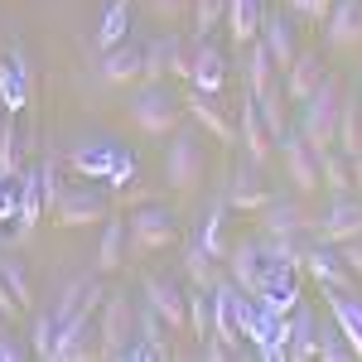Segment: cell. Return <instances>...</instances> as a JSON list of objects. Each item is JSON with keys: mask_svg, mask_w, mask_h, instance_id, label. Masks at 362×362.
<instances>
[{"mask_svg": "<svg viewBox=\"0 0 362 362\" xmlns=\"http://www.w3.org/2000/svg\"><path fill=\"white\" fill-rule=\"evenodd\" d=\"M338 116H343V83L334 73H324V83L300 102V121H295V131L309 140L314 155H324V150L338 145Z\"/></svg>", "mask_w": 362, "mask_h": 362, "instance_id": "cell-1", "label": "cell"}, {"mask_svg": "<svg viewBox=\"0 0 362 362\" xmlns=\"http://www.w3.org/2000/svg\"><path fill=\"white\" fill-rule=\"evenodd\" d=\"M126 112H131V126H136L140 136H174V131H179V116L189 112V107H184V97H174L169 78L165 83L145 78V83L131 92Z\"/></svg>", "mask_w": 362, "mask_h": 362, "instance_id": "cell-2", "label": "cell"}, {"mask_svg": "<svg viewBox=\"0 0 362 362\" xmlns=\"http://www.w3.org/2000/svg\"><path fill=\"white\" fill-rule=\"evenodd\" d=\"M179 242V218L169 213L165 203H140L131 208V218H126V256L131 261H145V256H155V251H165Z\"/></svg>", "mask_w": 362, "mask_h": 362, "instance_id": "cell-3", "label": "cell"}, {"mask_svg": "<svg viewBox=\"0 0 362 362\" xmlns=\"http://www.w3.org/2000/svg\"><path fill=\"white\" fill-rule=\"evenodd\" d=\"M131 343H136V300L131 290H107L97 309V358H131Z\"/></svg>", "mask_w": 362, "mask_h": 362, "instance_id": "cell-4", "label": "cell"}, {"mask_svg": "<svg viewBox=\"0 0 362 362\" xmlns=\"http://www.w3.org/2000/svg\"><path fill=\"white\" fill-rule=\"evenodd\" d=\"M49 213H54L58 227L107 223V218H112V194H107L102 184H68V189H63V198H58Z\"/></svg>", "mask_w": 362, "mask_h": 362, "instance_id": "cell-5", "label": "cell"}, {"mask_svg": "<svg viewBox=\"0 0 362 362\" xmlns=\"http://www.w3.org/2000/svg\"><path fill=\"white\" fill-rule=\"evenodd\" d=\"M34 102V63H29L25 44H10L0 58V107L5 116H20Z\"/></svg>", "mask_w": 362, "mask_h": 362, "instance_id": "cell-6", "label": "cell"}, {"mask_svg": "<svg viewBox=\"0 0 362 362\" xmlns=\"http://www.w3.org/2000/svg\"><path fill=\"white\" fill-rule=\"evenodd\" d=\"M140 300L155 305V314L174 334H189V290H184L179 276H145L140 280Z\"/></svg>", "mask_w": 362, "mask_h": 362, "instance_id": "cell-7", "label": "cell"}, {"mask_svg": "<svg viewBox=\"0 0 362 362\" xmlns=\"http://www.w3.org/2000/svg\"><path fill=\"white\" fill-rule=\"evenodd\" d=\"M362 237V194H334V203L314 218V242H353Z\"/></svg>", "mask_w": 362, "mask_h": 362, "instance_id": "cell-8", "label": "cell"}, {"mask_svg": "<svg viewBox=\"0 0 362 362\" xmlns=\"http://www.w3.org/2000/svg\"><path fill=\"white\" fill-rule=\"evenodd\" d=\"M203 179V145H198V131H174L169 136V155H165V184L169 189H194Z\"/></svg>", "mask_w": 362, "mask_h": 362, "instance_id": "cell-9", "label": "cell"}, {"mask_svg": "<svg viewBox=\"0 0 362 362\" xmlns=\"http://www.w3.org/2000/svg\"><path fill=\"white\" fill-rule=\"evenodd\" d=\"M189 58H194V49L184 44V34H179V29H165L160 39L145 44V78H155V83H165V78H189Z\"/></svg>", "mask_w": 362, "mask_h": 362, "instance_id": "cell-10", "label": "cell"}, {"mask_svg": "<svg viewBox=\"0 0 362 362\" xmlns=\"http://www.w3.org/2000/svg\"><path fill=\"white\" fill-rule=\"evenodd\" d=\"M276 145H280V155H285V179H290L295 194L305 198V194H314V189H324V184H319V155L309 150V140L300 136L295 126H290Z\"/></svg>", "mask_w": 362, "mask_h": 362, "instance_id": "cell-11", "label": "cell"}, {"mask_svg": "<svg viewBox=\"0 0 362 362\" xmlns=\"http://www.w3.org/2000/svg\"><path fill=\"white\" fill-rule=\"evenodd\" d=\"M223 198H227V208L232 213H247V218H256L266 203H271V184L261 179V165H251V160H242V165L232 169V179H227V189H223Z\"/></svg>", "mask_w": 362, "mask_h": 362, "instance_id": "cell-12", "label": "cell"}, {"mask_svg": "<svg viewBox=\"0 0 362 362\" xmlns=\"http://www.w3.org/2000/svg\"><path fill=\"white\" fill-rule=\"evenodd\" d=\"M266 49H271V58H276V68L285 73L295 58H300V34H295V10H266V20H261V34H256Z\"/></svg>", "mask_w": 362, "mask_h": 362, "instance_id": "cell-13", "label": "cell"}, {"mask_svg": "<svg viewBox=\"0 0 362 362\" xmlns=\"http://www.w3.org/2000/svg\"><path fill=\"white\" fill-rule=\"evenodd\" d=\"M54 358L58 362H83V358H97V309H78L63 329H58V343H54Z\"/></svg>", "mask_w": 362, "mask_h": 362, "instance_id": "cell-14", "label": "cell"}, {"mask_svg": "<svg viewBox=\"0 0 362 362\" xmlns=\"http://www.w3.org/2000/svg\"><path fill=\"white\" fill-rule=\"evenodd\" d=\"M237 140H242V150H247L251 165H266L271 150H276V136L266 131L261 107H256V97H251L247 87H242V107H237Z\"/></svg>", "mask_w": 362, "mask_h": 362, "instance_id": "cell-15", "label": "cell"}, {"mask_svg": "<svg viewBox=\"0 0 362 362\" xmlns=\"http://www.w3.org/2000/svg\"><path fill=\"white\" fill-rule=\"evenodd\" d=\"M305 276H314L329 290H353L358 285V276L348 271V261H343V251L334 242H309L305 247Z\"/></svg>", "mask_w": 362, "mask_h": 362, "instance_id": "cell-16", "label": "cell"}, {"mask_svg": "<svg viewBox=\"0 0 362 362\" xmlns=\"http://www.w3.org/2000/svg\"><path fill=\"white\" fill-rule=\"evenodd\" d=\"M261 232L266 237H309L314 232V218H309V208L295 198H271L266 208H261Z\"/></svg>", "mask_w": 362, "mask_h": 362, "instance_id": "cell-17", "label": "cell"}, {"mask_svg": "<svg viewBox=\"0 0 362 362\" xmlns=\"http://www.w3.org/2000/svg\"><path fill=\"white\" fill-rule=\"evenodd\" d=\"M189 83H194V92H213V97L227 87V54L218 49V39H198V44H194Z\"/></svg>", "mask_w": 362, "mask_h": 362, "instance_id": "cell-18", "label": "cell"}, {"mask_svg": "<svg viewBox=\"0 0 362 362\" xmlns=\"http://www.w3.org/2000/svg\"><path fill=\"white\" fill-rule=\"evenodd\" d=\"M184 107H189V116L198 121V131H208L213 140H237V121L227 116V107H223V92L213 97V92H194V97H184Z\"/></svg>", "mask_w": 362, "mask_h": 362, "instance_id": "cell-19", "label": "cell"}, {"mask_svg": "<svg viewBox=\"0 0 362 362\" xmlns=\"http://www.w3.org/2000/svg\"><path fill=\"white\" fill-rule=\"evenodd\" d=\"M227 276L237 280V290H247V295H256L261 290V276H266V247L261 242H232V251H227Z\"/></svg>", "mask_w": 362, "mask_h": 362, "instance_id": "cell-20", "label": "cell"}, {"mask_svg": "<svg viewBox=\"0 0 362 362\" xmlns=\"http://www.w3.org/2000/svg\"><path fill=\"white\" fill-rule=\"evenodd\" d=\"M324 44L329 49H358L362 44V0H334L324 20Z\"/></svg>", "mask_w": 362, "mask_h": 362, "instance_id": "cell-21", "label": "cell"}, {"mask_svg": "<svg viewBox=\"0 0 362 362\" xmlns=\"http://www.w3.org/2000/svg\"><path fill=\"white\" fill-rule=\"evenodd\" d=\"M324 314H334V324L343 329V338L353 343V353L362 358V300L353 290H329L324 285Z\"/></svg>", "mask_w": 362, "mask_h": 362, "instance_id": "cell-22", "label": "cell"}, {"mask_svg": "<svg viewBox=\"0 0 362 362\" xmlns=\"http://www.w3.org/2000/svg\"><path fill=\"white\" fill-rule=\"evenodd\" d=\"M290 362H309L319 358V309L314 305H295L290 309Z\"/></svg>", "mask_w": 362, "mask_h": 362, "instance_id": "cell-23", "label": "cell"}, {"mask_svg": "<svg viewBox=\"0 0 362 362\" xmlns=\"http://www.w3.org/2000/svg\"><path fill=\"white\" fill-rule=\"evenodd\" d=\"M102 78L107 83H136V78H145V44L121 39L116 49H107L102 54Z\"/></svg>", "mask_w": 362, "mask_h": 362, "instance_id": "cell-24", "label": "cell"}, {"mask_svg": "<svg viewBox=\"0 0 362 362\" xmlns=\"http://www.w3.org/2000/svg\"><path fill=\"white\" fill-rule=\"evenodd\" d=\"M261 20H266V0H227V39L237 49H247L251 39L261 34Z\"/></svg>", "mask_w": 362, "mask_h": 362, "instance_id": "cell-25", "label": "cell"}, {"mask_svg": "<svg viewBox=\"0 0 362 362\" xmlns=\"http://www.w3.org/2000/svg\"><path fill=\"white\" fill-rule=\"evenodd\" d=\"M276 58H271V49L261 44V39H251L247 49H242V83H247L251 97H261L266 87H276Z\"/></svg>", "mask_w": 362, "mask_h": 362, "instance_id": "cell-26", "label": "cell"}, {"mask_svg": "<svg viewBox=\"0 0 362 362\" xmlns=\"http://www.w3.org/2000/svg\"><path fill=\"white\" fill-rule=\"evenodd\" d=\"M44 218V184H39V165L20 169V223H15V237H29Z\"/></svg>", "mask_w": 362, "mask_h": 362, "instance_id": "cell-27", "label": "cell"}, {"mask_svg": "<svg viewBox=\"0 0 362 362\" xmlns=\"http://www.w3.org/2000/svg\"><path fill=\"white\" fill-rule=\"evenodd\" d=\"M126 266V218H107L102 223V242H97V261H92V271L97 276H112Z\"/></svg>", "mask_w": 362, "mask_h": 362, "instance_id": "cell-28", "label": "cell"}, {"mask_svg": "<svg viewBox=\"0 0 362 362\" xmlns=\"http://www.w3.org/2000/svg\"><path fill=\"white\" fill-rule=\"evenodd\" d=\"M319 83H324V58L300 49V58L285 68V97H290V102H305Z\"/></svg>", "mask_w": 362, "mask_h": 362, "instance_id": "cell-29", "label": "cell"}, {"mask_svg": "<svg viewBox=\"0 0 362 362\" xmlns=\"http://www.w3.org/2000/svg\"><path fill=\"white\" fill-rule=\"evenodd\" d=\"M121 165V150H116L112 140H97V145H83L78 155H73V169L83 174V179H107L112 169Z\"/></svg>", "mask_w": 362, "mask_h": 362, "instance_id": "cell-30", "label": "cell"}, {"mask_svg": "<svg viewBox=\"0 0 362 362\" xmlns=\"http://www.w3.org/2000/svg\"><path fill=\"white\" fill-rule=\"evenodd\" d=\"M338 150L353 160L362 150V92H343V116H338Z\"/></svg>", "mask_w": 362, "mask_h": 362, "instance_id": "cell-31", "label": "cell"}, {"mask_svg": "<svg viewBox=\"0 0 362 362\" xmlns=\"http://www.w3.org/2000/svg\"><path fill=\"white\" fill-rule=\"evenodd\" d=\"M227 198L218 194L213 198V208H208V218H203V232H198V242H203V251L213 256V261H227V251H232V242L223 237V223H227Z\"/></svg>", "mask_w": 362, "mask_h": 362, "instance_id": "cell-32", "label": "cell"}, {"mask_svg": "<svg viewBox=\"0 0 362 362\" xmlns=\"http://www.w3.org/2000/svg\"><path fill=\"white\" fill-rule=\"evenodd\" d=\"M319 184H324L329 194H353V160H348L338 145L319 155Z\"/></svg>", "mask_w": 362, "mask_h": 362, "instance_id": "cell-33", "label": "cell"}, {"mask_svg": "<svg viewBox=\"0 0 362 362\" xmlns=\"http://www.w3.org/2000/svg\"><path fill=\"white\" fill-rule=\"evenodd\" d=\"M25 150H29V140L20 136L15 116H5V126H0V174H20L25 169Z\"/></svg>", "mask_w": 362, "mask_h": 362, "instance_id": "cell-34", "label": "cell"}, {"mask_svg": "<svg viewBox=\"0 0 362 362\" xmlns=\"http://www.w3.org/2000/svg\"><path fill=\"white\" fill-rule=\"evenodd\" d=\"M285 102H290V97H285V83L266 87V92L256 97V107H261V121H266V131H271L276 140L285 136V131H290V116H285Z\"/></svg>", "mask_w": 362, "mask_h": 362, "instance_id": "cell-35", "label": "cell"}, {"mask_svg": "<svg viewBox=\"0 0 362 362\" xmlns=\"http://www.w3.org/2000/svg\"><path fill=\"white\" fill-rule=\"evenodd\" d=\"M126 29H131V0H112L107 20H102V29H97V54L116 49V44L126 39Z\"/></svg>", "mask_w": 362, "mask_h": 362, "instance_id": "cell-36", "label": "cell"}, {"mask_svg": "<svg viewBox=\"0 0 362 362\" xmlns=\"http://www.w3.org/2000/svg\"><path fill=\"white\" fill-rule=\"evenodd\" d=\"M319 358H324V362H348V358H358V353H353V343L343 338V329L334 324V314H329V319H319Z\"/></svg>", "mask_w": 362, "mask_h": 362, "instance_id": "cell-37", "label": "cell"}, {"mask_svg": "<svg viewBox=\"0 0 362 362\" xmlns=\"http://www.w3.org/2000/svg\"><path fill=\"white\" fill-rule=\"evenodd\" d=\"M198 39H213L227 25V0H194V15H189Z\"/></svg>", "mask_w": 362, "mask_h": 362, "instance_id": "cell-38", "label": "cell"}, {"mask_svg": "<svg viewBox=\"0 0 362 362\" xmlns=\"http://www.w3.org/2000/svg\"><path fill=\"white\" fill-rule=\"evenodd\" d=\"M184 276L194 280L198 290H213V285H218V266H213V256L203 251V242H194V247L184 251Z\"/></svg>", "mask_w": 362, "mask_h": 362, "instance_id": "cell-39", "label": "cell"}, {"mask_svg": "<svg viewBox=\"0 0 362 362\" xmlns=\"http://www.w3.org/2000/svg\"><path fill=\"white\" fill-rule=\"evenodd\" d=\"M189 334L203 343V338L213 334V290H189Z\"/></svg>", "mask_w": 362, "mask_h": 362, "instance_id": "cell-40", "label": "cell"}, {"mask_svg": "<svg viewBox=\"0 0 362 362\" xmlns=\"http://www.w3.org/2000/svg\"><path fill=\"white\" fill-rule=\"evenodd\" d=\"M0 276L10 280V290L20 295V305L34 309V280H29V266L20 261V256H0Z\"/></svg>", "mask_w": 362, "mask_h": 362, "instance_id": "cell-41", "label": "cell"}, {"mask_svg": "<svg viewBox=\"0 0 362 362\" xmlns=\"http://www.w3.org/2000/svg\"><path fill=\"white\" fill-rule=\"evenodd\" d=\"M54 343H58L54 314H49V309H39V314H34V338H29V353H34V358H44V362H54Z\"/></svg>", "mask_w": 362, "mask_h": 362, "instance_id": "cell-42", "label": "cell"}, {"mask_svg": "<svg viewBox=\"0 0 362 362\" xmlns=\"http://www.w3.org/2000/svg\"><path fill=\"white\" fill-rule=\"evenodd\" d=\"M39 184H44V208H54L58 198H63V189H68V179H63V165H58V155L39 160Z\"/></svg>", "mask_w": 362, "mask_h": 362, "instance_id": "cell-43", "label": "cell"}, {"mask_svg": "<svg viewBox=\"0 0 362 362\" xmlns=\"http://www.w3.org/2000/svg\"><path fill=\"white\" fill-rule=\"evenodd\" d=\"M145 10L160 20V25H184L194 15V0H145Z\"/></svg>", "mask_w": 362, "mask_h": 362, "instance_id": "cell-44", "label": "cell"}, {"mask_svg": "<svg viewBox=\"0 0 362 362\" xmlns=\"http://www.w3.org/2000/svg\"><path fill=\"white\" fill-rule=\"evenodd\" d=\"M285 10H295V15H305V20H329L334 0H285Z\"/></svg>", "mask_w": 362, "mask_h": 362, "instance_id": "cell-45", "label": "cell"}, {"mask_svg": "<svg viewBox=\"0 0 362 362\" xmlns=\"http://www.w3.org/2000/svg\"><path fill=\"white\" fill-rule=\"evenodd\" d=\"M25 353H29V348L15 338V329H10V324H0V362H20Z\"/></svg>", "mask_w": 362, "mask_h": 362, "instance_id": "cell-46", "label": "cell"}, {"mask_svg": "<svg viewBox=\"0 0 362 362\" xmlns=\"http://www.w3.org/2000/svg\"><path fill=\"white\" fill-rule=\"evenodd\" d=\"M0 314H5V324H15L20 314H25V305H20V295L10 290V280L0 276Z\"/></svg>", "mask_w": 362, "mask_h": 362, "instance_id": "cell-47", "label": "cell"}, {"mask_svg": "<svg viewBox=\"0 0 362 362\" xmlns=\"http://www.w3.org/2000/svg\"><path fill=\"white\" fill-rule=\"evenodd\" d=\"M343 261H348V271L358 276V285H362V237H353V242H343Z\"/></svg>", "mask_w": 362, "mask_h": 362, "instance_id": "cell-48", "label": "cell"}, {"mask_svg": "<svg viewBox=\"0 0 362 362\" xmlns=\"http://www.w3.org/2000/svg\"><path fill=\"white\" fill-rule=\"evenodd\" d=\"M353 194H362V150L353 155Z\"/></svg>", "mask_w": 362, "mask_h": 362, "instance_id": "cell-49", "label": "cell"}, {"mask_svg": "<svg viewBox=\"0 0 362 362\" xmlns=\"http://www.w3.org/2000/svg\"><path fill=\"white\" fill-rule=\"evenodd\" d=\"M0 126H5V107H0Z\"/></svg>", "mask_w": 362, "mask_h": 362, "instance_id": "cell-50", "label": "cell"}, {"mask_svg": "<svg viewBox=\"0 0 362 362\" xmlns=\"http://www.w3.org/2000/svg\"><path fill=\"white\" fill-rule=\"evenodd\" d=\"M0 324H5V314H0Z\"/></svg>", "mask_w": 362, "mask_h": 362, "instance_id": "cell-51", "label": "cell"}]
</instances>
